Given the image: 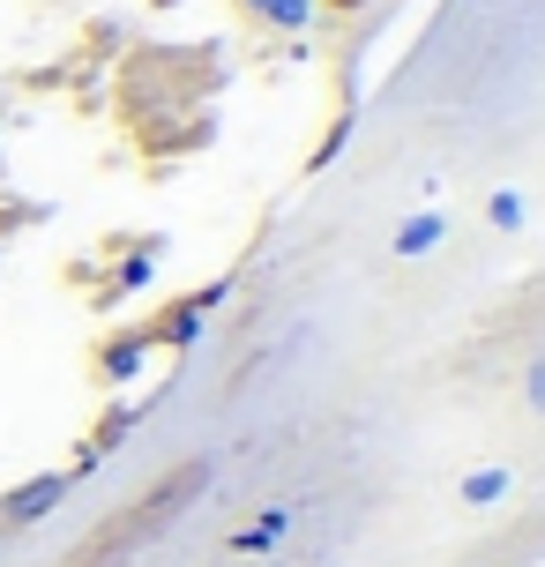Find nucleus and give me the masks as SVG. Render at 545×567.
Segmentation results:
<instances>
[{"instance_id": "nucleus-1", "label": "nucleus", "mask_w": 545, "mask_h": 567, "mask_svg": "<svg viewBox=\"0 0 545 567\" xmlns=\"http://www.w3.org/2000/svg\"><path fill=\"white\" fill-rule=\"evenodd\" d=\"M202 485H209V463H179V471H165V485H150L135 508H120L113 523H105V530H97V538H90L68 567H113L127 545H150L179 508H187V501H202Z\"/></svg>"}, {"instance_id": "nucleus-2", "label": "nucleus", "mask_w": 545, "mask_h": 567, "mask_svg": "<svg viewBox=\"0 0 545 567\" xmlns=\"http://www.w3.org/2000/svg\"><path fill=\"white\" fill-rule=\"evenodd\" d=\"M441 239H449V225H441V209H419V217H411V225L397 231V255H403V261H419V255H433Z\"/></svg>"}, {"instance_id": "nucleus-3", "label": "nucleus", "mask_w": 545, "mask_h": 567, "mask_svg": "<svg viewBox=\"0 0 545 567\" xmlns=\"http://www.w3.org/2000/svg\"><path fill=\"white\" fill-rule=\"evenodd\" d=\"M261 23H277V30H299V23H315V8L321 0H247Z\"/></svg>"}, {"instance_id": "nucleus-4", "label": "nucleus", "mask_w": 545, "mask_h": 567, "mask_svg": "<svg viewBox=\"0 0 545 567\" xmlns=\"http://www.w3.org/2000/svg\"><path fill=\"white\" fill-rule=\"evenodd\" d=\"M60 485H68V478H38V485H23V493L8 501V515H16V523H30V515H45V508L60 501Z\"/></svg>"}, {"instance_id": "nucleus-5", "label": "nucleus", "mask_w": 545, "mask_h": 567, "mask_svg": "<svg viewBox=\"0 0 545 567\" xmlns=\"http://www.w3.org/2000/svg\"><path fill=\"white\" fill-rule=\"evenodd\" d=\"M501 493H508V471H501V463H493V471H471V478H463V501H471V508H486V501H501Z\"/></svg>"}, {"instance_id": "nucleus-6", "label": "nucleus", "mask_w": 545, "mask_h": 567, "mask_svg": "<svg viewBox=\"0 0 545 567\" xmlns=\"http://www.w3.org/2000/svg\"><path fill=\"white\" fill-rule=\"evenodd\" d=\"M523 403H531V411L545 419V351L531 359V373H523Z\"/></svg>"}, {"instance_id": "nucleus-7", "label": "nucleus", "mask_w": 545, "mask_h": 567, "mask_svg": "<svg viewBox=\"0 0 545 567\" xmlns=\"http://www.w3.org/2000/svg\"><path fill=\"white\" fill-rule=\"evenodd\" d=\"M277 538H285V515H261V523L239 530V545H277Z\"/></svg>"}, {"instance_id": "nucleus-8", "label": "nucleus", "mask_w": 545, "mask_h": 567, "mask_svg": "<svg viewBox=\"0 0 545 567\" xmlns=\"http://www.w3.org/2000/svg\"><path fill=\"white\" fill-rule=\"evenodd\" d=\"M127 367H143V337H120V343H113V359H105V373H127Z\"/></svg>"}, {"instance_id": "nucleus-9", "label": "nucleus", "mask_w": 545, "mask_h": 567, "mask_svg": "<svg viewBox=\"0 0 545 567\" xmlns=\"http://www.w3.org/2000/svg\"><path fill=\"white\" fill-rule=\"evenodd\" d=\"M486 217H493L501 231H516V225H523V202H516V195H493V202H486Z\"/></svg>"}, {"instance_id": "nucleus-10", "label": "nucleus", "mask_w": 545, "mask_h": 567, "mask_svg": "<svg viewBox=\"0 0 545 567\" xmlns=\"http://www.w3.org/2000/svg\"><path fill=\"white\" fill-rule=\"evenodd\" d=\"M329 8H359V0H329Z\"/></svg>"}]
</instances>
